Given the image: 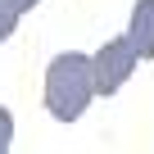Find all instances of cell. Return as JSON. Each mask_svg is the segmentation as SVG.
I'll use <instances>...</instances> for the list:
<instances>
[{
    "label": "cell",
    "instance_id": "6da1fadb",
    "mask_svg": "<svg viewBox=\"0 0 154 154\" xmlns=\"http://www.w3.org/2000/svg\"><path fill=\"white\" fill-rule=\"evenodd\" d=\"M45 113L54 122H77L86 113V104L95 100V86H91V54H77V50H63L50 59L45 68Z\"/></svg>",
    "mask_w": 154,
    "mask_h": 154
},
{
    "label": "cell",
    "instance_id": "7a4b0ae2",
    "mask_svg": "<svg viewBox=\"0 0 154 154\" xmlns=\"http://www.w3.org/2000/svg\"><path fill=\"white\" fill-rule=\"evenodd\" d=\"M136 50H131V41L127 36H113V41H104L95 54H91V86H95V95H113V91H122L127 86V77L136 72Z\"/></svg>",
    "mask_w": 154,
    "mask_h": 154
},
{
    "label": "cell",
    "instance_id": "3957f363",
    "mask_svg": "<svg viewBox=\"0 0 154 154\" xmlns=\"http://www.w3.org/2000/svg\"><path fill=\"white\" fill-rule=\"evenodd\" d=\"M127 41H131L136 59H154V0H136V5H131Z\"/></svg>",
    "mask_w": 154,
    "mask_h": 154
},
{
    "label": "cell",
    "instance_id": "277c9868",
    "mask_svg": "<svg viewBox=\"0 0 154 154\" xmlns=\"http://www.w3.org/2000/svg\"><path fill=\"white\" fill-rule=\"evenodd\" d=\"M36 5H41V0H0V41H9L14 27H18V18L27 9H36Z\"/></svg>",
    "mask_w": 154,
    "mask_h": 154
},
{
    "label": "cell",
    "instance_id": "5b68a950",
    "mask_svg": "<svg viewBox=\"0 0 154 154\" xmlns=\"http://www.w3.org/2000/svg\"><path fill=\"white\" fill-rule=\"evenodd\" d=\"M9 140H14V113L0 109V154H9Z\"/></svg>",
    "mask_w": 154,
    "mask_h": 154
}]
</instances>
